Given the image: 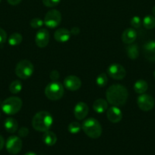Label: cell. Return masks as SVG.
<instances>
[{
    "instance_id": "obj_15",
    "label": "cell",
    "mask_w": 155,
    "mask_h": 155,
    "mask_svg": "<svg viewBox=\"0 0 155 155\" xmlns=\"http://www.w3.org/2000/svg\"><path fill=\"white\" fill-rule=\"evenodd\" d=\"M144 54L146 58L151 61H155V42L148 41L144 45Z\"/></svg>"
},
{
    "instance_id": "obj_25",
    "label": "cell",
    "mask_w": 155,
    "mask_h": 155,
    "mask_svg": "<svg viewBox=\"0 0 155 155\" xmlns=\"http://www.w3.org/2000/svg\"><path fill=\"white\" fill-rule=\"evenodd\" d=\"M22 83L19 80H15L9 85V90L12 94H18L22 89Z\"/></svg>"
},
{
    "instance_id": "obj_4",
    "label": "cell",
    "mask_w": 155,
    "mask_h": 155,
    "mask_svg": "<svg viewBox=\"0 0 155 155\" xmlns=\"http://www.w3.org/2000/svg\"><path fill=\"white\" fill-rule=\"evenodd\" d=\"M22 104L23 103L21 98L16 96H12L3 101L1 107L5 114L14 115L21 110Z\"/></svg>"
},
{
    "instance_id": "obj_30",
    "label": "cell",
    "mask_w": 155,
    "mask_h": 155,
    "mask_svg": "<svg viewBox=\"0 0 155 155\" xmlns=\"http://www.w3.org/2000/svg\"><path fill=\"white\" fill-rule=\"evenodd\" d=\"M61 0H43V3L46 7L53 8L58 5Z\"/></svg>"
},
{
    "instance_id": "obj_5",
    "label": "cell",
    "mask_w": 155,
    "mask_h": 155,
    "mask_svg": "<svg viewBox=\"0 0 155 155\" xmlns=\"http://www.w3.org/2000/svg\"><path fill=\"white\" fill-rule=\"evenodd\" d=\"M64 92V86L57 81L51 82L45 88L46 96L52 101H57L60 99L63 96Z\"/></svg>"
},
{
    "instance_id": "obj_3",
    "label": "cell",
    "mask_w": 155,
    "mask_h": 155,
    "mask_svg": "<svg viewBox=\"0 0 155 155\" xmlns=\"http://www.w3.org/2000/svg\"><path fill=\"white\" fill-rule=\"evenodd\" d=\"M85 134L91 139H98L102 134V127L98 120L94 118H88L81 125Z\"/></svg>"
},
{
    "instance_id": "obj_33",
    "label": "cell",
    "mask_w": 155,
    "mask_h": 155,
    "mask_svg": "<svg viewBox=\"0 0 155 155\" xmlns=\"http://www.w3.org/2000/svg\"><path fill=\"white\" fill-rule=\"evenodd\" d=\"M50 77L53 81H57L58 79L59 78V74L57 71L54 70V71H52L51 73L50 74Z\"/></svg>"
},
{
    "instance_id": "obj_41",
    "label": "cell",
    "mask_w": 155,
    "mask_h": 155,
    "mask_svg": "<svg viewBox=\"0 0 155 155\" xmlns=\"http://www.w3.org/2000/svg\"><path fill=\"white\" fill-rule=\"evenodd\" d=\"M0 2H1V0H0Z\"/></svg>"
},
{
    "instance_id": "obj_36",
    "label": "cell",
    "mask_w": 155,
    "mask_h": 155,
    "mask_svg": "<svg viewBox=\"0 0 155 155\" xmlns=\"http://www.w3.org/2000/svg\"><path fill=\"white\" fill-rule=\"evenodd\" d=\"M4 145H5V140H4V139H3L2 136L0 135V151L2 149L3 147H4Z\"/></svg>"
},
{
    "instance_id": "obj_11",
    "label": "cell",
    "mask_w": 155,
    "mask_h": 155,
    "mask_svg": "<svg viewBox=\"0 0 155 155\" xmlns=\"http://www.w3.org/2000/svg\"><path fill=\"white\" fill-rule=\"evenodd\" d=\"M63 86L65 89L69 91H77L81 86V81L79 77L70 75L64 79Z\"/></svg>"
},
{
    "instance_id": "obj_6",
    "label": "cell",
    "mask_w": 155,
    "mask_h": 155,
    "mask_svg": "<svg viewBox=\"0 0 155 155\" xmlns=\"http://www.w3.org/2000/svg\"><path fill=\"white\" fill-rule=\"evenodd\" d=\"M34 67L28 60H21L17 64L15 68V74L19 78L26 80L30 78L33 74Z\"/></svg>"
},
{
    "instance_id": "obj_38",
    "label": "cell",
    "mask_w": 155,
    "mask_h": 155,
    "mask_svg": "<svg viewBox=\"0 0 155 155\" xmlns=\"http://www.w3.org/2000/svg\"><path fill=\"white\" fill-rule=\"evenodd\" d=\"M152 13H153V16L155 17V6H153V8H152Z\"/></svg>"
},
{
    "instance_id": "obj_7",
    "label": "cell",
    "mask_w": 155,
    "mask_h": 155,
    "mask_svg": "<svg viewBox=\"0 0 155 155\" xmlns=\"http://www.w3.org/2000/svg\"><path fill=\"white\" fill-rule=\"evenodd\" d=\"M62 21V15L56 9L50 10L46 14L44 18V24L50 29L56 28L60 24Z\"/></svg>"
},
{
    "instance_id": "obj_2",
    "label": "cell",
    "mask_w": 155,
    "mask_h": 155,
    "mask_svg": "<svg viewBox=\"0 0 155 155\" xmlns=\"http://www.w3.org/2000/svg\"><path fill=\"white\" fill-rule=\"evenodd\" d=\"M53 124V118L49 112L43 110L37 112L32 120V126L35 130L38 132L48 131Z\"/></svg>"
},
{
    "instance_id": "obj_16",
    "label": "cell",
    "mask_w": 155,
    "mask_h": 155,
    "mask_svg": "<svg viewBox=\"0 0 155 155\" xmlns=\"http://www.w3.org/2000/svg\"><path fill=\"white\" fill-rule=\"evenodd\" d=\"M71 32L65 28H59L54 33V38L59 42H66L71 38Z\"/></svg>"
},
{
    "instance_id": "obj_17",
    "label": "cell",
    "mask_w": 155,
    "mask_h": 155,
    "mask_svg": "<svg viewBox=\"0 0 155 155\" xmlns=\"http://www.w3.org/2000/svg\"><path fill=\"white\" fill-rule=\"evenodd\" d=\"M137 38V32L132 28H127L124 30L122 35V40L124 43L132 44L135 41Z\"/></svg>"
},
{
    "instance_id": "obj_31",
    "label": "cell",
    "mask_w": 155,
    "mask_h": 155,
    "mask_svg": "<svg viewBox=\"0 0 155 155\" xmlns=\"http://www.w3.org/2000/svg\"><path fill=\"white\" fill-rule=\"evenodd\" d=\"M18 136L21 138H24L28 135L29 130L27 127H21L19 130H18Z\"/></svg>"
},
{
    "instance_id": "obj_22",
    "label": "cell",
    "mask_w": 155,
    "mask_h": 155,
    "mask_svg": "<svg viewBox=\"0 0 155 155\" xmlns=\"http://www.w3.org/2000/svg\"><path fill=\"white\" fill-rule=\"evenodd\" d=\"M148 85L147 82L143 80H139L136 81L134 84V90L138 94H144L147 90Z\"/></svg>"
},
{
    "instance_id": "obj_40",
    "label": "cell",
    "mask_w": 155,
    "mask_h": 155,
    "mask_svg": "<svg viewBox=\"0 0 155 155\" xmlns=\"http://www.w3.org/2000/svg\"><path fill=\"white\" fill-rule=\"evenodd\" d=\"M0 117H1V114H0Z\"/></svg>"
},
{
    "instance_id": "obj_20",
    "label": "cell",
    "mask_w": 155,
    "mask_h": 155,
    "mask_svg": "<svg viewBox=\"0 0 155 155\" xmlns=\"http://www.w3.org/2000/svg\"><path fill=\"white\" fill-rule=\"evenodd\" d=\"M43 141L45 145H48V146H53L56 143L57 137L53 132L48 130V131L44 133L43 136Z\"/></svg>"
},
{
    "instance_id": "obj_1",
    "label": "cell",
    "mask_w": 155,
    "mask_h": 155,
    "mask_svg": "<svg viewBox=\"0 0 155 155\" xmlns=\"http://www.w3.org/2000/svg\"><path fill=\"white\" fill-rule=\"evenodd\" d=\"M106 101L112 106H122L129 97V92L124 86L114 84L109 86L106 92Z\"/></svg>"
},
{
    "instance_id": "obj_29",
    "label": "cell",
    "mask_w": 155,
    "mask_h": 155,
    "mask_svg": "<svg viewBox=\"0 0 155 155\" xmlns=\"http://www.w3.org/2000/svg\"><path fill=\"white\" fill-rule=\"evenodd\" d=\"M141 24H142V22H141V18L138 16H134L133 18L131 19V25H132L134 28H140L141 26Z\"/></svg>"
},
{
    "instance_id": "obj_21",
    "label": "cell",
    "mask_w": 155,
    "mask_h": 155,
    "mask_svg": "<svg viewBox=\"0 0 155 155\" xmlns=\"http://www.w3.org/2000/svg\"><path fill=\"white\" fill-rule=\"evenodd\" d=\"M126 53L128 57L132 60H135L139 55V49L138 45L135 44H129V46L126 48Z\"/></svg>"
},
{
    "instance_id": "obj_10",
    "label": "cell",
    "mask_w": 155,
    "mask_h": 155,
    "mask_svg": "<svg viewBox=\"0 0 155 155\" xmlns=\"http://www.w3.org/2000/svg\"><path fill=\"white\" fill-rule=\"evenodd\" d=\"M108 75L114 80H122L126 76V71L121 64H112L107 68Z\"/></svg>"
},
{
    "instance_id": "obj_37",
    "label": "cell",
    "mask_w": 155,
    "mask_h": 155,
    "mask_svg": "<svg viewBox=\"0 0 155 155\" xmlns=\"http://www.w3.org/2000/svg\"><path fill=\"white\" fill-rule=\"evenodd\" d=\"M24 155H37V154H36V153H34V152L30 151V152H27L25 154H24Z\"/></svg>"
},
{
    "instance_id": "obj_19",
    "label": "cell",
    "mask_w": 155,
    "mask_h": 155,
    "mask_svg": "<svg viewBox=\"0 0 155 155\" xmlns=\"http://www.w3.org/2000/svg\"><path fill=\"white\" fill-rule=\"evenodd\" d=\"M4 127L8 133H15L18 130V124L15 119L12 117H9L5 120Z\"/></svg>"
},
{
    "instance_id": "obj_32",
    "label": "cell",
    "mask_w": 155,
    "mask_h": 155,
    "mask_svg": "<svg viewBox=\"0 0 155 155\" xmlns=\"http://www.w3.org/2000/svg\"><path fill=\"white\" fill-rule=\"evenodd\" d=\"M6 39H7V33L3 29L0 28V44L5 42Z\"/></svg>"
},
{
    "instance_id": "obj_42",
    "label": "cell",
    "mask_w": 155,
    "mask_h": 155,
    "mask_svg": "<svg viewBox=\"0 0 155 155\" xmlns=\"http://www.w3.org/2000/svg\"><path fill=\"white\" fill-rule=\"evenodd\" d=\"M154 42H155V40H154Z\"/></svg>"
},
{
    "instance_id": "obj_9",
    "label": "cell",
    "mask_w": 155,
    "mask_h": 155,
    "mask_svg": "<svg viewBox=\"0 0 155 155\" xmlns=\"http://www.w3.org/2000/svg\"><path fill=\"white\" fill-rule=\"evenodd\" d=\"M138 107L144 111H149L154 107V99L153 97L147 94H141L137 98Z\"/></svg>"
},
{
    "instance_id": "obj_24",
    "label": "cell",
    "mask_w": 155,
    "mask_h": 155,
    "mask_svg": "<svg viewBox=\"0 0 155 155\" xmlns=\"http://www.w3.org/2000/svg\"><path fill=\"white\" fill-rule=\"evenodd\" d=\"M143 26L147 30H151L155 27V17L152 15H147L144 18L142 21Z\"/></svg>"
},
{
    "instance_id": "obj_18",
    "label": "cell",
    "mask_w": 155,
    "mask_h": 155,
    "mask_svg": "<svg viewBox=\"0 0 155 155\" xmlns=\"http://www.w3.org/2000/svg\"><path fill=\"white\" fill-rule=\"evenodd\" d=\"M93 109L97 114H103L108 109V101L103 98L97 99L93 104Z\"/></svg>"
},
{
    "instance_id": "obj_26",
    "label": "cell",
    "mask_w": 155,
    "mask_h": 155,
    "mask_svg": "<svg viewBox=\"0 0 155 155\" xmlns=\"http://www.w3.org/2000/svg\"><path fill=\"white\" fill-rule=\"evenodd\" d=\"M82 129L81 125L79 124L78 122H71V124H69V125L68 126V130L70 133L71 134H77L79 132L81 131V130Z\"/></svg>"
},
{
    "instance_id": "obj_39",
    "label": "cell",
    "mask_w": 155,
    "mask_h": 155,
    "mask_svg": "<svg viewBox=\"0 0 155 155\" xmlns=\"http://www.w3.org/2000/svg\"><path fill=\"white\" fill-rule=\"evenodd\" d=\"M153 77H154V79H155V71L153 72Z\"/></svg>"
},
{
    "instance_id": "obj_27",
    "label": "cell",
    "mask_w": 155,
    "mask_h": 155,
    "mask_svg": "<svg viewBox=\"0 0 155 155\" xmlns=\"http://www.w3.org/2000/svg\"><path fill=\"white\" fill-rule=\"evenodd\" d=\"M107 75H106L105 73H102V74H99V75L97 76V79H96V83H97V86H99L100 87H103V86H106V85L107 84Z\"/></svg>"
},
{
    "instance_id": "obj_12",
    "label": "cell",
    "mask_w": 155,
    "mask_h": 155,
    "mask_svg": "<svg viewBox=\"0 0 155 155\" xmlns=\"http://www.w3.org/2000/svg\"><path fill=\"white\" fill-rule=\"evenodd\" d=\"M50 41V33L46 29H40L35 36V42L39 48H45Z\"/></svg>"
},
{
    "instance_id": "obj_23",
    "label": "cell",
    "mask_w": 155,
    "mask_h": 155,
    "mask_svg": "<svg viewBox=\"0 0 155 155\" xmlns=\"http://www.w3.org/2000/svg\"><path fill=\"white\" fill-rule=\"evenodd\" d=\"M23 37L20 33H14L11 35L9 37L8 39V42L9 44L12 46H15V45H18L22 42Z\"/></svg>"
},
{
    "instance_id": "obj_13",
    "label": "cell",
    "mask_w": 155,
    "mask_h": 155,
    "mask_svg": "<svg viewBox=\"0 0 155 155\" xmlns=\"http://www.w3.org/2000/svg\"><path fill=\"white\" fill-rule=\"evenodd\" d=\"M106 117H107L108 120L110 122L114 123V124L119 123V121H121L122 118V110L117 106H112L106 110Z\"/></svg>"
},
{
    "instance_id": "obj_14",
    "label": "cell",
    "mask_w": 155,
    "mask_h": 155,
    "mask_svg": "<svg viewBox=\"0 0 155 155\" xmlns=\"http://www.w3.org/2000/svg\"><path fill=\"white\" fill-rule=\"evenodd\" d=\"M89 112V107L88 104L84 102L80 101L76 105L74 106V114L76 119L78 120H83L84 119L88 114Z\"/></svg>"
},
{
    "instance_id": "obj_8",
    "label": "cell",
    "mask_w": 155,
    "mask_h": 155,
    "mask_svg": "<svg viewBox=\"0 0 155 155\" xmlns=\"http://www.w3.org/2000/svg\"><path fill=\"white\" fill-rule=\"evenodd\" d=\"M22 145V141L18 136H12L6 141L5 148L9 154H17L21 151Z\"/></svg>"
},
{
    "instance_id": "obj_28",
    "label": "cell",
    "mask_w": 155,
    "mask_h": 155,
    "mask_svg": "<svg viewBox=\"0 0 155 155\" xmlns=\"http://www.w3.org/2000/svg\"><path fill=\"white\" fill-rule=\"evenodd\" d=\"M30 26L33 29H39L44 24V21L42 19L38 18H33L30 22Z\"/></svg>"
},
{
    "instance_id": "obj_35",
    "label": "cell",
    "mask_w": 155,
    "mask_h": 155,
    "mask_svg": "<svg viewBox=\"0 0 155 155\" xmlns=\"http://www.w3.org/2000/svg\"><path fill=\"white\" fill-rule=\"evenodd\" d=\"M7 1L11 5H17L21 2V0H7Z\"/></svg>"
},
{
    "instance_id": "obj_34",
    "label": "cell",
    "mask_w": 155,
    "mask_h": 155,
    "mask_svg": "<svg viewBox=\"0 0 155 155\" xmlns=\"http://www.w3.org/2000/svg\"><path fill=\"white\" fill-rule=\"evenodd\" d=\"M71 34L74 35V36H76V35H78L80 33V29L77 27H74L71 30Z\"/></svg>"
}]
</instances>
